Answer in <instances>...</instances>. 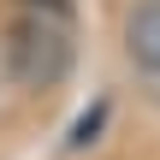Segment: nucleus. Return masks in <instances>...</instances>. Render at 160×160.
<instances>
[{
    "label": "nucleus",
    "instance_id": "1",
    "mask_svg": "<svg viewBox=\"0 0 160 160\" xmlns=\"http://www.w3.org/2000/svg\"><path fill=\"white\" fill-rule=\"evenodd\" d=\"M0 65H6V77H12L18 89H30V95L59 89V83L71 77V65H77L71 18L53 12V6H24V12L6 24V36H0Z\"/></svg>",
    "mask_w": 160,
    "mask_h": 160
},
{
    "label": "nucleus",
    "instance_id": "2",
    "mask_svg": "<svg viewBox=\"0 0 160 160\" xmlns=\"http://www.w3.org/2000/svg\"><path fill=\"white\" fill-rule=\"evenodd\" d=\"M125 53L142 77H160V0H137L125 18Z\"/></svg>",
    "mask_w": 160,
    "mask_h": 160
},
{
    "label": "nucleus",
    "instance_id": "3",
    "mask_svg": "<svg viewBox=\"0 0 160 160\" xmlns=\"http://www.w3.org/2000/svg\"><path fill=\"white\" fill-rule=\"evenodd\" d=\"M101 119H107V101H95V113H89V119H77V131H71V142H65V148H83V142H95Z\"/></svg>",
    "mask_w": 160,
    "mask_h": 160
},
{
    "label": "nucleus",
    "instance_id": "4",
    "mask_svg": "<svg viewBox=\"0 0 160 160\" xmlns=\"http://www.w3.org/2000/svg\"><path fill=\"white\" fill-rule=\"evenodd\" d=\"M142 95H148V107H160V77H142Z\"/></svg>",
    "mask_w": 160,
    "mask_h": 160
}]
</instances>
